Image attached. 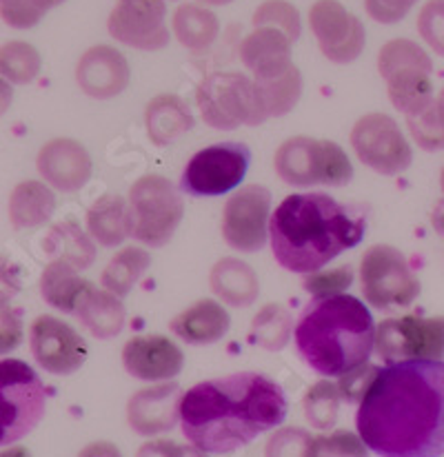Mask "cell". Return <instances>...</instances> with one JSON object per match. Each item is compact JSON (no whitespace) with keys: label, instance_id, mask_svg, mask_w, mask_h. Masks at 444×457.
<instances>
[{"label":"cell","instance_id":"38","mask_svg":"<svg viewBox=\"0 0 444 457\" xmlns=\"http://www.w3.org/2000/svg\"><path fill=\"white\" fill-rule=\"evenodd\" d=\"M254 27H276L296 43L302 34L300 12L287 0H264L254 12Z\"/></svg>","mask_w":444,"mask_h":457},{"label":"cell","instance_id":"8","mask_svg":"<svg viewBox=\"0 0 444 457\" xmlns=\"http://www.w3.org/2000/svg\"><path fill=\"white\" fill-rule=\"evenodd\" d=\"M127 200L134 216V237L154 249L167 245L185 218L180 191L158 173L136 180Z\"/></svg>","mask_w":444,"mask_h":457},{"label":"cell","instance_id":"24","mask_svg":"<svg viewBox=\"0 0 444 457\" xmlns=\"http://www.w3.org/2000/svg\"><path fill=\"white\" fill-rule=\"evenodd\" d=\"M189 104L176 94H158L145 107V129L155 147H167L182 134L194 129Z\"/></svg>","mask_w":444,"mask_h":457},{"label":"cell","instance_id":"33","mask_svg":"<svg viewBox=\"0 0 444 457\" xmlns=\"http://www.w3.org/2000/svg\"><path fill=\"white\" fill-rule=\"evenodd\" d=\"M294 331V315L285 304H264L251 320L249 342L264 351H282Z\"/></svg>","mask_w":444,"mask_h":457},{"label":"cell","instance_id":"1","mask_svg":"<svg viewBox=\"0 0 444 457\" xmlns=\"http://www.w3.org/2000/svg\"><path fill=\"white\" fill-rule=\"evenodd\" d=\"M358 436L380 457L444 455V362L387 364L358 404Z\"/></svg>","mask_w":444,"mask_h":457},{"label":"cell","instance_id":"41","mask_svg":"<svg viewBox=\"0 0 444 457\" xmlns=\"http://www.w3.org/2000/svg\"><path fill=\"white\" fill-rule=\"evenodd\" d=\"M406 127L423 152H442L444 149V120L438 113L436 103L415 116H406Z\"/></svg>","mask_w":444,"mask_h":457},{"label":"cell","instance_id":"42","mask_svg":"<svg viewBox=\"0 0 444 457\" xmlns=\"http://www.w3.org/2000/svg\"><path fill=\"white\" fill-rule=\"evenodd\" d=\"M354 269L349 264H342V267L329 269V271H315L306 273L305 276V291L311 294L314 298H329V295H340L354 285Z\"/></svg>","mask_w":444,"mask_h":457},{"label":"cell","instance_id":"44","mask_svg":"<svg viewBox=\"0 0 444 457\" xmlns=\"http://www.w3.org/2000/svg\"><path fill=\"white\" fill-rule=\"evenodd\" d=\"M418 34L438 56L444 58V0H429L418 13Z\"/></svg>","mask_w":444,"mask_h":457},{"label":"cell","instance_id":"26","mask_svg":"<svg viewBox=\"0 0 444 457\" xmlns=\"http://www.w3.org/2000/svg\"><path fill=\"white\" fill-rule=\"evenodd\" d=\"M94 289V282L80 278L74 264L54 258L40 276V295L49 306L63 313H76L85 294Z\"/></svg>","mask_w":444,"mask_h":457},{"label":"cell","instance_id":"16","mask_svg":"<svg viewBox=\"0 0 444 457\" xmlns=\"http://www.w3.org/2000/svg\"><path fill=\"white\" fill-rule=\"evenodd\" d=\"M36 362L54 376H71L87 362V342L74 327L56 315H38L29 328Z\"/></svg>","mask_w":444,"mask_h":457},{"label":"cell","instance_id":"28","mask_svg":"<svg viewBox=\"0 0 444 457\" xmlns=\"http://www.w3.org/2000/svg\"><path fill=\"white\" fill-rule=\"evenodd\" d=\"M56 212V195L47 182L25 180L13 187L9 195V222L13 228L45 225Z\"/></svg>","mask_w":444,"mask_h":457},{"label":"cell","instance_id":"7","mask_svg":"<svg viewBox=\"0 0 444 457\" xmlns=\"http://www.w3.org/2000/svg\"><path fill=\"white\" fill-rule=\"evenodd\" d=\"M47 409V391L38 373L22 360H0V446L29 436Z\"/></svg>","mask_w":444,"mask_h":457},{"label":"cell","instance_id":"27","mask_svg":"<svg viewBox=\"0 0 444 457\" xmlns=\"http://www.w3.org/2000/svg\"><path fill=\"white\" fill-rule=\"evenodd\" d=\"M78 320L82 327L98 340H112L125 327L127 311L122 304V298L107 289H91L80 300L76 311Z\"/></svg>","mask_w":444,"mask_h":457},{"label":"cell","instance_id":"35","mask_svg":"<svg viewBox=\"0 0 444 457\" xmlns=\"http://www.w3.org/2000/svg\"><path fill=\"white\" fill-rule=\"evenodd\" d=\"M402 70H423L427 74L433 71V61L418 43L406 38H393L380 49L378 71L387 80Z\"/></svg>","mask_w":444,"mask_h":457},{"label":"cell","instance_id":"40","mask_svg":"<svg viewBox=\"0 0 444 457\" xmlns=\"http://www.w3.org/2000/svg\"><path fill=\"white\" fill-rule=\"evenodd\" d=\"M65 0H0V18L13 29H31Z\"/></svg>","mask_w":444,"mask_h":457},{"label":"cell","instance_id":"39","mask_svg":"<svg viewBox=\"0 0 444 457\" xmlns=\"http://www.w3.org/2000/svg\"><path fill=\"white\" fill-rule=\"evenodd\" d=\"M306 457H369V449L358 433L338 428L314 437Z\"/></svg>","mask_w":444,"mask_h":457},{"label":"cell","instance_id":"50","mask_svg":"<svg viewBox=\"0 0 444 457\" xmlns=\"http://www.w3.org/2000/svg\"><path fill=\"white\" fill-rule=\"evenodd\" d=\"M76 457H122V453L112 442H91Z\"/></svg>","mask_w":444,"mask_h":457},{"label":"cell","instance_id":"6","mask_svg":"<svg viewBox=\"0 0 444 457\" xmlns=\"http://www.w3.org/2000/svg\"><path fill=\"white\" fill-rule=\"evenodd\" d=\"M273 167L291 187H345L354 178V164L340 145L311 136L287 138L273 155Z\"/></svg>","mask_w":444,"mask_h":457},{"label":"cell","instance_id":"47","mask_svg":"<svg viewBox=\"0 0 444 457\" xmlns=\"http://www.w3.org/2000/svg\"><path fill=\"white\" fill-rule=\"evenodd\" d=\"M415 4L418 0H364L369 18H373L380 25H396Z\"/></svg>","mask_w":444,"mask_h":457},{"label":"cell","instance_id":"17","mask_svg":"<svg viewBox=\"0 0 444 457\" xmlns=\"http://www.w3.org/2000/svg\"><path fill=\"white\" fill-rule=\"evenodd\" d=\"M182 388L178 382H163L140 388L127 402V422L131 431L143 437L167 433L180 422Z\"/></svg>","mask_w":444,"mask_h":457},{"label":"cell","instance_id":"25","mask_svg":"<svg viewBox=\"0 0 444 457\" xmlns=\"http://www.w3.org/2000/svg\"><path fill=\"white\" fill-rule=\"evenodd\" d=\"M87 231L100 246H118L134 236V216L130 200L105 194L87 212Z\"/></svg>","mask_w":444,"mask_h":457},{"label":"cell","instance_id":"34","mask_svg":"<svg viewBox=\"0 0 444 457\" xmlns=\"http://www.w3.org/2000/svg\"><path fill=\"white\" fill-rule=\"evenodd\" d=\"M258 82L264 109L269 118H282L296 107L302 96V74L296 65H291L285 74Z\"/></svg>","mask_w":444,"mask_h":457},{"label":"cell","instance_id":"32","mask_svg":"<svg viewBox=\"0 0 444 457\" xmlns=\"http://www.w3.org/2000/svg\"><path fill=\"white\" fill-rule=\"evenodd\" d=\"M151 255L147 253V249H143V246H125L109 260L103 276H100V285H103V289L116 294L118 298H127L140 282V278L147 273Z\"/></svg>","mask_w":444,"mask_h":457},{"label":"cell","instance_id":"11","mask_svg":"<svg viewBox=\"0 0 444 457\" xmlns=\"http://www.w3.org/2000/svg\"><path fill=\"white\" fill-rule=\"evenodd\" d=\"M375 353L384 364L444 358V318H389L375 327Z\"/></svg>","mask_w":444,"mask_h":457},{"label":"cell","instance_id":"22","mask_svg":"<svg viewBox=\"0 0 444 457\" xmlns=\"http://www.w3.org/2000/svg\"><path fill=\"white\" fill-rule=\"evenodd\" d=\"M231 318L218 300L203 298L176 315L169 328L176 337L191 346H209L221 342L229 333Z\"/></svg>","mask_w":444,"mask_h":457},{"label":"cell","instance_id":"52","mask_svg":"<svg viewBox=\"0 0 444 457\" xmlns=\"http://www.w3.org/2000/svg\"><path fill=\"white\" fill-rule=\"evenodd\" d=\"M431 225L438 233H442V236H444V200H440V203L436 204V209H433Z\"/></svg>","mask_w":444,"mask_h":457},{"label":"cell","instance_id":"18","mask_svg":"<svg viewBox=\"0 0 444 457\" xmlns=\"http://www.w3.org/2000/svg\"><path fill=\"white\" fill-rule=\"evenodd\" d=\"M122 364L136 380L167 382L180 376L185 353L167 336H136L122 349Z\"/></svg>","mask_w":444,"mask_h":457},{"label":"cell","instance_id":"53","mask_svg":"<svg viewBox=\"0 0 444 457\" xmlns=\"http://www.w3.org/2000/svg\"><path fill=\"white\" fill-rule=\"evenodd\" d=\"M0 457H31L25 446H9V449L0 451Z\"/></svg>","mask_w":444,"mask_h":457},{"label":"cell","instance_id":"31","mask_svg":"<svg viewBox=\"0 0 444 457\" xmlns=\"http://www.w3.org/2000/svg\"><path fill=\"white\" fill-rule=\"evenodd\" d=\"M94 242V237L87 236L76 222L67 220L52 227V231H49L47 237L43 240V249L47 251L52 258L67 260L70 264H74L78 271H85V269H89L96 260Z\"/></svg>","mask_w":444,"mask_h":457},{"label":"cell","instance_id":"55","mask_svg":"<svg viewBox=\"0 0 444 457\" xmlns=\"http://www.w3.org/2000/svg\"><path fill=\"white\" fill-rule=\"evenodd\" d=\"M436 109H438V113H440V118L444 120V89L440 91V94H438V98H436Z\"/></svg>","mask_w":444,"mask_h":457},{"label":"cell","instance_id":"49","mask_svg":"<svg viewBox=\"0 0 444 457\" xmlns=\"http://www.w3.org/2000/svg\"><path fill=\"white\" fill-rule=\"evenodd\" d=\"M21 273L18 267L7 258V255H0V300H7L12 303L13 295H18L21 291Z\"/></svg>","mask_w":444,"mask_h":457},{"label":"cell","instance_id":"29","mask_svg":"<svg viewBox=\"0 0 444 457\" xmlns=\"http://www.w3.org/2000/svg\"><path fill=\"white\" fill-rule=\"evenodd\" d=\"M172 29L182 47L198 54L216 43L221 34V21L207 4L182 3L173 12Z\"/></svg>","mask_w":444,"mask_h":457},{"label":"cell","instance_id":"56","mask_svg":"<svg viewBox=\"0 0 444 457\" xmlns=\"http://www.w3.org/2000/svg\"><path fill=\"white\" fill-rule=\"evenodd\" d=\"M440 185H442V191H444V169H442V173H440Z\"/></svg>","mask_w":444,"mask_h":457},{"label":"cell","instance_id":"4","mask_svg":"<svg viewBox=\"0 0 444 457\" xmlns=\"http://www.w3.org/2000/svg\"><path fill=\"white\" fill-rule=\"evenodd\" d=\"M296 349L302 362L323 378H340L369 362L375 349V322L364 303L349 294L314 298L296 322Z\"/></svg>","mask_w":444,"mask_h":457},{"label":"cell","instance_id":"19","mask_svg":"<svg viewBox=\"0 0 444 457\" xmlns=\"http://www.w3.org/2000/svg\"><path fill=\"white\" fill-rule=\"evenodd\" d=\"M131 80L125 54L112 45H96L80 56L76 65V82L89 98L109 100L121 96Z\"/></svg>","mask_w":444,"mask_h":457},{"label":"cell","instance_id":"13","mask_svg":"<svg viewBox=\"0 0 444 457\" xmlns=\"http://www.w3.org/2000/svg\"><path fill=\"white\" fill-rule=\"evenodd\" d=\"M272 191L263 185L240 187L222 212V237L233 251L258 253L269 240Z\"/></svg>","mask_w":444,"mask_h":457},{"label":"cell","instance_id":"48","mask_svg":"<svg viewBox=\"0 0 444 457\" xmlns=\"http://www.w3.org/2000/svg\"><path fill=\"white\" fill-rule=\"evenodd\" d=\"M136 457H207V453L194 445L182 446L173 440H149L140 446Z\"/></svg>","mask_w":444,"mask_h":457},{"label":"cell","instance_id":"20","mask_svg":"<svg viewBox=\"0 0 444 457\" xmlns=\"http://www.w3.org/2000/svg\"><path fill=\"white\" fill-rule=\"evenodd\" d=\"M36 169L52 189L71 194L89 182L94 164L82 143L74 138H54L40 147Z\"/></svg>","mask_w":444,"mask_h":457},{"label":"cell","instance_id":"54","mask_svg":"<svg viewBox=\"0 0 444 457\" xmlns=\"http://www.w3.org/2000/svg\"><path fill=\"white\" fill-rule=\"evenodd\" d=\"M200 4H207V7H222V4L233 3V0H198Z\"/></svg>","mask_w":444,"mask_h":457},{"label":"cell","instance_id":"51","mask_svg":"<svg viewBox=\"0 0 444 457\" xmlns=\"http://www.w3.org/2000/svg\"><path fill=\"white\" fill-rule=\"evenodd\" d=\"M12 103H13L12 82L4 80V78L0 76V116H3L4 112H9V107H12Z\"/></svg>","mask_w":444,"mask_h":457},{"label":"cell","instance_id":"36","mask_svg":"<svg viewBox=\"0 0 444 457\" xmlns=\"http://www.w3.org/2000/svg\"><path fill=\"white\" fill-rule=\"evenodd\" d=\"M43 58L38 49L22 40H9L0 47V76L12 85H29L40 74Z\"/></svg>","mask_w":444,"mask_h":457},{"label":"cell","instance_id":"12","mask_svg":"<svg viewBox=\"0 0 444 457\" xmlns=\"http://www.w3.org/2000/svg\"><path fill=\"white\" fill-rule=\"evenodd\" d=\"M351 147L360 162L382 176H398L414 162L411 145L398 122L380 112L358 118L351 129Z\"/></svg>","mask_w":444,"mask_h":457},{"label":"cell","instance_id":"21","mask_svg":"<svg viewBox=\"0 0 444 457\" xmlns=\"http://www.w3.org/2000/svg\"><path fill=\"white\" fill-rule=\"evenodd\" d=\"M291 40L276 27H254L240 45V61L254 80H267L285 74L291 62Z\"/></svg>","mask_w":444,"mask_h":457},{"label":"cell","instance_id":"9","mask_svg":"<svg viewBox=\"0 0 444 457\" xmlns=\"http://www.w3.org/2000/svg\"><path fill=\"white\" fill-rule=\"evenodd\" d=\"M360 285L364 300L378 311L405 309L420 295V280L409 260L391 245H373L364 251Z\"/></svg>","mask_w":444,"mask_h":457},{"label":"cell","instance_id":"23","mask_svg":"<svg viewBox=\"0 0 444 457\" xmlns=\"http://www.w3.org/2000/svg\"><path fill=\"white\" fill-rule=\"evenodd\" d=\"M209 287L222 304L236 309H247L260 295V282L254 267L233 255L221 258L214 264L209 273Z\"/></svg>","mask_w":444,"mask_h":457},{"label":"cell","instance_id":"43","mask_svg":"<svg viewBox=\"0 0 444 457\" xmlns=\"http://www.w3.org/2000/svg\"><path fill=\"white\" fill-rule=\"evenodd\" d=\"M311 440V433L300 427L278 428L264 445V457H306Z\"/></svg>","mask_w":444,"mask_h":457},{"label":"cell","instance_id":"46","mask_svg":"<svg viewBox=\"0 0 444 457\" xmlns=\"http://www.w3.org/2000/svg\"><path fill=\"white\" fill-rule=\"evenodd\" d=\"M378 373H380V367L364 362L360 364V367L347 371L345 376H340V380H338V388H340L342 400L358 402L360 404V400H363L364 393L369 391V386L373 384Z\"/></svg>","mask_w":444,"mask_h":457},{"label":"cell","instance_id":"15","mask_svg":"<svg viewBox=\"0 0 444 457\" xmlns=\"http://www.w3.org/2000/svg\"><path fill=\"white\" fill-rule=\"evenodd\" d=\"M173 0H116L107 29L113 40L140 52H158L169 45L167 4Z\"/></svg>","mask_w":444,"mask_h":457},{"label":"cell","instance_id":"37","mask_svg":"<svg viewBox=\"0 0 444 457\" xmlns=\"http://www.w3.org/2000/svg\"><path fill=\"white\" fill-rule=\"evenodd\" d=\"M340 388L331 380H320L306 391L305 400H302V409H305L306 422L318 431H329L336 427L338 413H340Z\"/></svg>","mask_w":444,"mask_h":457},{"label":"cell","instance_id":"45","mask_svg":"<svg viewBox=\"0 0 444 457\" xmlns=\"http://www.w3.org/2000/svg\"><path fill=\"white\" fill-rule=\"evenodd\" d=\"M25 327H22V313L13 309L12 303L0 300V355H9L22 345Z\"/></svg>","mask_w":444,"mask_h":457},{"label":"cell","instance_id":"10","mask_svg":"<svg viewBox=\"0 0 444 457\" xmlns=\"http://www.w3.org/2000/svg\"><path fill=\"white\" fill-rule=\"evenodd\" d=\"M251 164L245 143H216L200 149L180 176V191L191 198H216L238 189Z\"/></svg>","mask_w":444,"mask_h":457},{"label":"cell","instance_id":"30","mask_svg":"<svg viewBox=\"0 0 444 457\" xmlns=\"http://www.w3.org/2000/svg\"><path fill=\"white\" fill-rule=\"evenodd\" d=\"M387 94L393 107L405 116H415L436 103L431 74L423 70H402L387 78Z\"/></svg>","mask_w":444,"mask_h":457},{"label":"cell","instance_id":"14","mask_svg":"<svg viewBox=\"0 0 444 457\" xmlns=\"http://www.w3.org/2000/svg\"><path fill=\"white\" fill-rule=\"evenodd\" d=\"M309 27L329 62L349 65L364 52L367 31L363 21L338 0H315L309 9Z\"/></svg>","mask_w":444,"mask_h":457},{"label":"cell","instance_id":"3","mask_svg":"<svg viewBox=\"0 0 444 457\" xmlns=\"http://www.w3.org/2000/svg\"><path fill=\"white\" fill-rule=\"evenodd\" d=\"M367 220L354 216L329 194H294L278 204L269 220L276 262L291 273H315L363 242Z\"/></svg>","mask_w":444,"mask_h":457},{"label":"cell","instance_id":"2","mask_svg":"<svg viewBox=\"0 0 444 457\" xmlns=\"http://www.w3.org/2000/svg\"><path fill=\"white\" fill-rule=\"evenodd\" d=\"M285 391L272 378L254 371L231 373L194 384L182 395V436L207 455L245 449L287 418Z\"/></svg>","mask_w":444,"mask_h":457},{"label":"cell","instance_id":"5","mask_svg":"<svg viewBox=\"0 0 444 457\" xmlns=\"http://www.w3.org/2000/svg\"><path fill=\"white\" fill-rule=\"evenodd\" d=\"M196 103L205 125L221 131L240 125L258 127L269 120L258 82L238 71L209 74L196 89Z\"/></svg>","mask_w":444,"mask_h":457}]
</instances>
